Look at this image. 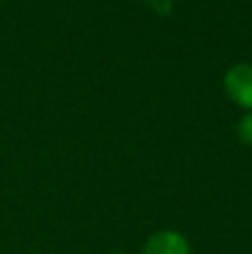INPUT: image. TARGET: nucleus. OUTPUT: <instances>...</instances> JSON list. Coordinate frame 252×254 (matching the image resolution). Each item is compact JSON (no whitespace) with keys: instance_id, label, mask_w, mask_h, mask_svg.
<instances>
[{"instance_id":"1","label":"nucleus","mask_w":252,"mask_h":254,"mask_svg":"<svg viewBox=\"0 0 252 254\" xmlns=\"http://www.w3.org/2000/svg\"><path fill=\"white\" fill-rule=\"evenodd\" d=\"M226 92L237 105L246 107L252 112V65L250 63H239L232 65L226 71Z\"/></svg>"},{"instance_id":"2","label":"nucleus","mask_w":252,"mask_h":254,"mask_svg":"<svg viewBox=\"0 0 252 254\" xmlns=\"http://www.w3.org/2000/svg\"><path fill=\"white\" fill-rule=\"evenodd\" d=\"M143 254H190V243L181 232L161 230L145 241Z\"/></svg>"},{"instance_id":"4","label":"nucleus","mask_w":252,"mask_h":254,"mask_svg":"<svg viewBox=\"0 0 252 254\" xmlns=\"http://www.w3.org/2000/svg\"><path fill=\"white\" fill-rule=\"evenodd\" d=\"M152 9H154L159 16H168L170 9H172V0H145Z\"/></svg>"},{"instance_id":"3","label":"nucleus","mask_w":252,"mask_h":254,"mask_svg":"<svg viewBox=\"0 0 252 254\" xmlns=\"http://www.w3.org/2000/svg\"><path fill=\"white\" fill-rule=\"evenodd\" d=\"M237 134H239V138L244 140L246 145H252V112H248V114L239 121V125H237Z\"/></svg>"}]
</instances>
